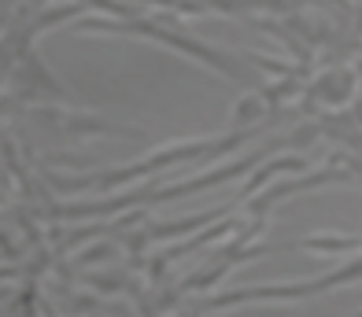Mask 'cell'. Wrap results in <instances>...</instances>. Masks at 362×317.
<instances>
[{
    "label": "cell",
    "mask_w": 362,
    "mask_h": 317,
    "mask_svg": "<svg viewBox=\"0 0 362 317\" xmlns=\"http://www.w3.org/2000/svg\"><path fill=\"white\" fill-rule=\"evenodd\" d=\"M355 174L348 170V166H329V170H307L300 177H285L277 181L274 189L252 196L248 203H244V214H252V218H267V210L277 207L281 199H292L300 192H315V189H333V185H351Z\"/></svg>",
    "instance_id": "7"
},
{
    "label": "cell",
    "mask_w": 362,
    "mask_h": 317,
    "mask_svg": "<svg viewBox=\"0 0 362 317\" xmlns=\"http://www.w3.org/2000/svg\"><path fill=\"white\" fill-rule=\"evenodd\" d=\"M296 247L315 255H362V237H355V232H310Z\"/></svg>",
    "instance_id": "10"
},
{
    "label": "cell",
    "mask_w": 362,
    "mask_h": 317,
    "mask_svg": "<svg viewBox=\"0 0 362 317\" xmlns=\"http://www.w3.org/2000/svg\"><path fill=\"white\" fill-rule=\"evenodd\" d=\"M229 214H240V203L237 199H229V203L222 207H211V210H200V214H189V218H174V222H144L141 232H134V237H126L122 247L129 255H141L148 244H167V240H177V237H192V232H200L207 225H215L222 218H229Z\"/></svg>",
    "instance_id": "5"
},
{
    "label": "cell",
    "mask_w": 362,
    "mask_h": 317,
    "mask_svg": "<svg viewBox=\"0 0 362 317\" xmlns=\"http://www.w3.org/2000/svg\"><path fill=\"white\" fill-rule=\"evenodd\" d=\"M81 285H86L89 292H96V295H129V299H137L144 292V285L134 273H89V277H81Z\"/></svg>",
    "instance_id": "12"
},
{
    "label": "cell",
    "mask_w": 362,
    "mask_h": 317,
    "mask_svg": "<svg viewBox=\"0 0 362 317\" xmlns=\"http://www.w3.org/2000/svg\"><path fill=\"white\" fill-rule=\"evenodd\" d=\"M119 255V247H115L111 240H104V244H93L89 251H81L78 255V265H93V262H107V258H115Z\"/></svg>",
    "instance_id": "15"
},
{
    "label": "cell",
    "mask_w": 362,
    "mask_h": 317,
    "mask_svg": "<svg viewBox=\"0 0 362 317\" xmlns=\"http://www.w3.org/2000/svg\"><path fill=\"white\" fill-rule=\"evenodd\" d=\"M41 317H59V313H56V306L48 303V299H41Z\"/></svg>",
    "instance_id": "16"
},
{
    "label": "cell",
    "mask_w": 362,
    "mask_h": 317,
    "mask_svg": "<svg viewBox=\"0 0 362 317\" xmlns=\"http://www.w3.org/2000/svg\"><path fill=\"white\" fill-rule=\"evenodd\" d=\"M26 119H34L56 133H74V137H122V140H148V129L141 126H115L96 114L81 111H59V107H30Z\"/></svg>",
    "instance_id": "6"
},
{
    "label": "cell",
    "mask_w": 362,
    "mask_h": 317,
    "mask_svg": "<svg viewBox=\"0 0 362 317\" xmlns=\"http://www.w3.org/2000/svg\"><path fill=\"white\" fill-rule=\"evenodd\" d=\"M292 119V111H274L267 114L259 126L248 129H233L226 137H189V140H170V144H159L156 152L141 155L137 162L129 166H115V170H89V174H78V177H59V174H48L45 181L52 185L56 192H81V189H96V192H111V189H122V185H137L144 177H156V174H167L177 170L185 162H204V159H226L233 155L237 148H244L252 137H259L267 126H281Z\"/></svg>",
    "instance_id": "2"
},
{
    "label": "cell",
    "mask_w": 362,
    "mask_h": 317,
    "mask_svg": "<svg viewBox=\"0 0 362 317\" xmlns=\"http://www.w3.org/2000/svg\"><path fill=\"white\" fill-rule=\"evenodd\" d=\"M270 114V107H267V100H262L259 92L255 96H240L237 100V111H233V129H248V126H259L262 119Z\"/></svg>",
    "instance_id": "13"
},
{
    "label": "cell",
    "mask_w": 362,
    "mask_h": 317,
    "mask_svg": "<svg viewBox=\"0 0 362 317\" xmlns=\"http://www.w3.org/2000/svg\"><path fill=\"white\" fill-rule=\"evenodd\" d=\"M322 137V126H303V129H292L285 137H274L262 148L248 152L244 159H233V162H222L215 170H204L196 177H185L177 185H144V189H126L122 196H111V199H96V203H52L45 210L48 222H78V218H111V214H126V210H137V207H156V203H174V199H185V196H196L204 189H218V185H229L237 177H248L255 166H262L274 152L281 148H307Z\"/></svg>",
    "instance_id": "1"
},
{
    "label": "cell",
    "mask_w": 362,
    "mask_h": 317,
    "mask_svg": "<svg viewBox=\"0 0 362 317\" xmlns=\"http://www.w3.org/2000/svg\"><path fill=\"white\" fill-rule=\"evenodd\" d=\"M78 33H119V37H144V41H156L163 48H170V52L177 56H189L196 63L211 66V71H218L222 78L237 81V85H252L255 74L248 59H240L233 52H222V48L207 44L200 37H192V33L177 30V15H152V19H144V15H137V19H78L74 23Z\"/></svg>",
    "instance_id": "3"
},
{
    "label": "cell",
    "mask_w": 362,
    "mask_h": 317,
    "mask_svg": "<svg viewBox=\"0 0 362 317\" xmlns=\"http://www.w3.org/2000/svg\"><path fill=\"white\" fill-rule=\"evenodd\" d=\"M307 170H310L307 159H303V155H296V152L267 159L262 166H255V170L248 174V181H244V189L237 192V203H240V210H244V203H248L252 196H259L262 189H267L274 177H281V174H307Z\"/></svg>",
    "instance_id": "9"
},
{
    "label": "cell",
    "mask_w": 362,
    "mask_h": 317,
    "mask_svg": "<svg viewBox=\"0 0 362 317\" xmlns=\"http://www.w3.org/2000/svg\"><path fill=\"white\" fill-rule=\"evenodd\" d=\"M325 295L322 280H303V285H252V288H233V292H211V295H192V303H185L189 317H207V313H218L226 306H252V303H300V299H315Z\"/></svg>",
    "instance_id": "4"
},
{
    "label": "cell",
    "mask_w": 362,
    "mask_h": 317,
    "mask_svg": "<svg viewBox=\"0 0 362 317\" xmlns=\"http://www.w3.org/2000/svg\"><path fill=\"white\" fill-rule=\"evenodd\" d=\"M11 92L15 100H63L67 92H63V85L45 71L41 56L30 48V52H23L19 59L11 63Z\"/></svg>",
    "instance_id": "8"
},
{
    "label": "cell",
    "mask_w": 362,
    "mask_h": 317,
    "mask_svg": "<svg viewBox=\"0 0 362 317\" xmlns=\"http://www.w3.org/2000/svg\"><path fill=\"white\" fill-rule=\"evenodd\" d=\"M296 92H300V78H281V81H277V85H270V89H262L259 96L267 100V107L274 111V107H281L285 100H288V96H296Z\"/></svg>",
    "instance_id": "14"
},
{
    "label": "cell",
    "mask_w": 362,
    "mask_h": 317,
    "mask_svg": "<svg viewBox=\"0 0 362 317\" xmlns=\"http://www.w3.org/2000/svg\"><path fill=\"white\" fill-rule=\"evenodd\" d=\"M351 92H355V74H351V71H325V74L315 81V89H310V96L325 100L329 107L348 104Z\"/></svg>",
    "instance_id": "11"
},
{
    "label": "cell",
    "mask_w": 362,
    "mask_h": 317,
    "mask_svg": "<svg viewBox=\"0 0 362 317\" xmlns=\"http://www.w3.org/2000/svg\"><path fill=\"white\" fill-rule=\"evenodd\" d=\"M355 317H362V310H358V313H355Z\"/></svg>",
    "instance_id": "17"
}]
</instances>
